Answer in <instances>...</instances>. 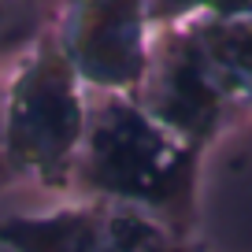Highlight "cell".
<instances>
[{"label": "cell", "mask_w": 252, "mask_h": 252, "mask_svg": "<svg viewBox=\"0 0 252 252\" xmlns=\"http://www.w3.org/2000/svg\"><path fill=\"white\" fill-rule=\"evenodd\" d=\"M200 163L204 152L167 134L126 93L86 89V137L71 174L78 200L137 208L178 237H197Z\"/></svg>", "instance_id": "obj_1"}, {"label": "cell", "mask_w": 252, "mask_h": 252, "mask_svg": "<svg viewBox=\"0 0 252 252\" xmlns=\"http://www.w3.org/2000/svg\"><path fill=\"white\" fill-rule=\"evenodd\" d=\"M86 137V86L45 30L4 86V149L15 178L45 189H71Z\"/></svg>", "instance_id": "obj_2"}, {"label": "cell", "mask_w": 252, "mask_h": 252, "mask_svg": "<svg viewBox=\"0 0 252 252\" xmlns=\"http://www.w3.org/2000/svg\"><path fill=\"white\" fill-rule=\"evenodd\" d=\"M8 252H204L197 237H178L159 219L111 200H74L41 215L0 219Z\"/></svg>", "instance_id": "obj_3"}, {"label": "cell", "mask_w": 252, "mask_h": 252, "mask_svg": "<svg viewBox=\"0 0 252 252\" xmlns=\"http://www.w3.org/2000/svg\"><path fill=\"white\" fill-rule=\"evenodd\" d=\"M89 93H134L149 67V0H63L52 26Z\"/></svg>", "instance_id": "obj_4"}, {"label": "cell", "mask_w": 252, "mask_h": 252, "mask_svg": "<svg viewBox=\"0 0 252 252\" xmlns=\"http://www.w3.org/2000/svg\"><path fill=\"white\" fill-rule=\"evenodd\" d=\"M174 26L182 30L204 82L234 119L252 111V19L197 15Z\"/></svg>", "instance_id": "obj_5"}, {"label": "cell", "mask_w": 252, "mask_h": 252, "mask_svg": "<svg viewBox=\"0 0 252 252\" xmlns=\"http://www.w3.org/2000/svg\"><path fill=\"white\" fill-rule=\"evenodd\" d=\"M197 15L212 19H252V0H149L152 30L174 26Z\"/></svg>", "instance_id": "obj_6"}, {"label": "cell", "mask_w": 252, "mask_h": 252, "mask_svg": "<svg viewBox=\"0 0 252 252\" xmlns=\"http://www.w3.org/2000/svg\"><path fill=\"white\" fill-rule=\"evenodd\" d=\"M15 178L8 167V149H4V93H0V189L8 186V182Z\"/></svg>", "instance_id": "obj_7"}, {"label": "cell", "mask_w": 252, "mask_h": 252, "mask_svg": "<svg viewBox=\"0 0 252 252\" xmlns=\"http://www.w3.org/2000/svg\"><path fill=\"white\" fill-rule=\"evenodd\" d=\"M0 4H8V0H0Z\"/></svg>", "instance_id": "obj_8"}]
</instances>
